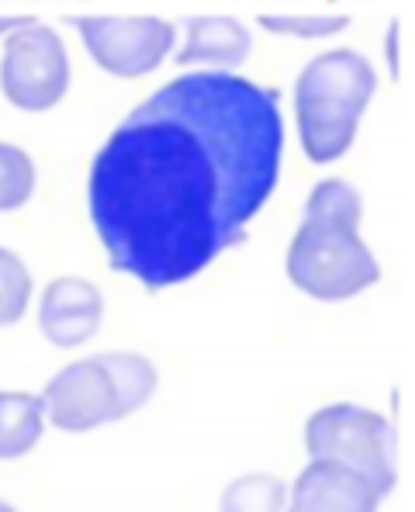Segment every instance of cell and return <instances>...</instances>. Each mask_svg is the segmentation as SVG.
<instances>
[{"instance_id": "obj_1", "label": "cell", "mask_w": 415, "mask_h": 512, "mask_svg": "<svg viewBox=\"0 0 415 512\" xmlns=\"http://www.w3.org/2000/svg\"><path fill=\"white\" fill-rule=\"evenodd\" d=\"M281 94L243 73H180L108 135L87 215L118 274L177 288L243 243L281 177Z\"/></svg>"}, {"instance_id": "obj_2", "label": "cell", "mask_w": 415, "mask_h": 512, "mask_svg": "<svg viewBox=\"0 0 415 512\" xmlns=\"http://www.w3.org/2000/svg\"><path fill=\"white\" fill-rule=\"evenodd\" d=\"M364 198L343 177L319 180L288 246V281L315 301H350L381 281V263L360 239Z\"/></svg>"}, {"instance_id": "obj_3", "label": "cell", "mask_w": 415, "mask_h": 512, "mask_svg": "<svg viewBox=\"0 0 415 512\" xmlns=\"http://www.w3.org/2000/svg\"><path fill=\"white\" fill-rule=\"evenodd\" d=\"M374 94L377 73L364 52L329 49L308 59L294 84V122L308 160L336 163L350 153Z\"/></svg>"}, {"instance_id": "obj_4", "label": "cell", "mask_w": 415, "mask_h": 512, "mask_svg": "<svg viewBox=\"0 0 415 512\" xmlns=\"http://www.w3.org/2000/svg\"><path fill=\"white\" fill-rule=\"evenodd\" d=\"M305 450L312 461H332L357 471L388 495L398 485V433L381 412L336 402L312 412L305 423Z\"/></svg>"}, {"instance_id": "obj_5", "label": "cell", "mask_w": 415, "mask_h": 512, "mask_svg": "<svg viewBox=\"0 0 415 512\" xmlns=\"http://www.w3.org/2000/svg\"><path fill=\"white\" fill-rule=\"evenodd\" d=\"M70 52L59 32L42 21L18 28L7 35L4 56H0V90L18 111L42 115L56 108L70 90Z\"/></svg>"}, {"instance_id": "obj_6", "label": "cell", "mask_w": 415, "mask_h": 512, "mask_svg": "<svg viewBox=\"0 0 415 512\" xmlns=\"http://www.w3.org/2000/svg\"><path fill=\"white\" fill-rule=\"evenodd\" d=\"M73 25H77L87 56L118 80H135L160 70L177 45V25L166 18H146V14L139 18L83 14V18H73Z\"/></svg>"}, {"instance_id": "obj_7", "label": "cell", "mask_w": 415, "mask_h": 512, "mask_svg": "<svg viewBox=\"0 0 415 512\" xmlns=\"http://www.w3.org/2000/svg\"><path fill=\"white\" fill-rule=\"evenodd\" d=\"M45 423L63 433H90L97 426L118 423L115 384L97 357H83L56 371L42 391Z\"/></svg>"}, {"instance_id": "obj_8", "label": "cell", "mask_w": 415, "mask_h": 512, "mask_svg": "<svg viewBox=\"0 0 415 512\" xmlns=\"http://www.w3.org/2000/svg\"><path fill=\"white\" fill-rule=\"evenodd\" d=\"M104 322L101 288L87 277H56L45 284L39 301V329L59 350L90 343Z\"/></svg>"}, {"instance_id": "obj_9", "label": "cell", "mask_w": 415, "mask_h": 512, "mask_svg": "<svg viewBox=\"0 0 415 512\" xmlns=\"http://www.w3.org/2000/svg\"><path fill=\"white\" fill-rule=\"evenodd\" d=\"M381 495L357 471L332 461H312L291 485L294 512H377Z\"/></svg>"}, {"instance_id": "obj_10", "label": "cell", "mask_w": 415, "mask_h": 512, "mask_svg": "<svg viewBox=\"0 0 415 512\" xmlns=\"http://www.w3.org/2000/svg\"><path fill=\"white\" fill-rule=\"evenodd\" d=\"M249 52H253V35H249L243 21L211 14V18L187 21L184 45L173 52V63L184 66V70L201 66V70L211 73H232L246 63Z\"/></svg>"}, {"instance_id": "obj_11", "label": "cell", "mask_w": 415, "mask_h": 512, "mask_svg": "<svg viewBox=\"0 0 415 512\" xmlns=\"http://www.w3.org/2000/svg\"><path fill=\"white\" fill-rule=\"evenodd\" d=\"M101 367L111 374V384H115V412L118 423L142 409L149 398L160 388V371L153 367V360L142 357V353L132 350H111V353H97Z\"/></svg>"}, {"instance_id": "obj_12", "label": "cell", "mask_w": 415, "mask_h": 512, "mask_svg": "<svg viewBox=\"0 0 415 512\" xmlns=\"http://www.w3.org/2000/svg\"><path fill=\"white\" fill-rule=\"evenodd\" d=\"M45 433L42 398L32 391H0V461L32 454Z\"/></svg>"}, {"instance_id": "obj_13", "label": "cell", "mask_w": 415, "mask_h": 512, "mask_svg": "<svg viewBox=\"0 0 415 512\" xmlns=\"http://www.w3.org/2000/svg\"><path fill=\"white\" fill-rule=\"evenodd\" d=\"M218 512H288V485L267 471L239 474L218 499Z\"/></svg>"}, {"instance_id": "obj_14", "label": "cell", "mask_w": 415, "mask_h": 512, "mask_svg": "<svg viewBox=\"0 0 415 512\" xmlns=\"http://www.w3.org/2000/svg\"><path fill=\"white\" fill-rule=\"evenodd\" d=\"M260 21L274 35H298V39H329L350 28V14L343 11H260Z\"/></svg>"}, {"instance_id": "obj_15", "label": "cell", "mask_w": 415, "mask_h": 512, "mask_svg": "<svg viewBox=\"0 0 415 512\" xmlns=\"http://www.w3.org/2000/svg\"><path fill=\"white\" fill-rule=\"evenodd\" d=\"M35 163L14 142H0V212H18L35 194Z\"/></svg>"}, {"instance_id": "obj_16", "label": "cell", "mask_w": 415, "mask_h": 512, "mask_svg": "<svg viewBox=\"0 0 415 512\" xmlns=\"http://www.w3.org/2000/svg\"><path fill=\"white\" fill-rule=\"evenodd\" d=\"M32 270L14 250L0 246V329L21 322L32 301Z\"/></svg>"}, {"instance_id": "obj_17", "label": "cell", "mask_w": 415, "mask_h": 512, "mask_svg": "<svg viewBox=\"0 0 415 512\" xmlns=\"http://www.w3.org/2000/svg\"><path fill=\"white\" fill-rule=\"evenodd\" d=\"M32 21H39L35 14H0V35H14L18 28L32 25Z\"/></svg>"}, {"instance_id": "obj_18", "label": "cell", "mask_w": 415, "mask_h": 512, "mask_svg": "<svg viewBox=\"0 0 415 512\" xmlns=\"http://www.w3.org/2000/svg\"><path fill=\"white\" fill-rule=\"evenodd\" d=\"M0 512H18L14 506H7V502H0Z\"/></svg>"}, {"instance_id": "obj_19", "label": "cell", "mask_w": 415, "mask_h": 512, "mask_svg": "<svg viewBox=\"0 0 415 512\" xmlns=\"http://www.w3.org/2000/svg\"><path fill=\"white\" fill-rule=\"evenodd\" d=\"M291 512H294V509H291Z\"/></svg>"}]
</instances>
